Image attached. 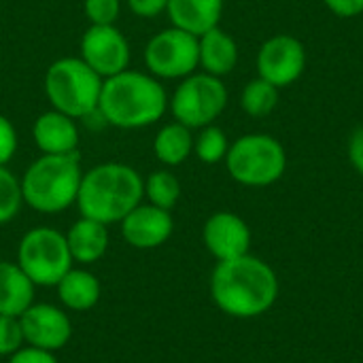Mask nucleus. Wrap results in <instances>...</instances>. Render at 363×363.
<instances>
[{"instance_id":"5","label":"nucleus","mask_w":363,"mask_h":363,"mask_svg":"<svg viewBox=\"0 0 363 363\" xmlns=\"http://www.w3.org/2000/svg\"><path fill=\"white\" fill-rule=\"evenodd\" d=\"M102 81L104 79L96 74L79 55H70L49 64L43 79V89L51 108L72 119H85L98 113Z\"/></svg>"},{"instance_id":"21","label":"nucleus","mask_w":363,"mask_h":363,"mask_svg":"<svg viewBox=\"0 0 363 363\" xmlns=\"http://www.w3.org/2000/svg\"><path fill=\"white\" fill-rule=\"evenodd\" d=\"M153 153L168 168L181 166L194 153L191 128H187L179 121H170V123L162 125L153 138Z\"/></svg>"},{"instance_id":"18","label":"nucleus","mask_w":363,"mask_h":363,"mask_svg":"<svg viewBox=\"0 0 363 363\" xmlns=\"http://www.w3.org/2000/svg\"><path fill=\"white\" fill-rule=\"evenodd\" d=\"M108 225L81 217L74 221L66 234V242L72 255V262L77 264H94L104 257L108 249Z\"/></svg>"},{"instance_id":"3","label":"nucleus","mask_w":363,"mask_h":363,"mask_svg":"<svg viewBox=\"0 0 363 363\" xmlns=\"http://www.w3.org/2000/svg\"><path fill=\"white\" fill-rule=\"evenodd\" d=\"M145 198V179L121 162H104L83 172L77 208L104 225L119 223Z\"/></svg>"},{"instance_id":"16","label":"nucleus","mask_w":363,"mask_h":363,"mask_svg":"<svg viewBox=\"0 0 363 363\" xmlns=\"http://www.w3.org/2000/svg\"><path fill=\"white\" fill-rule=\"evenodd\" d=\"M238 64V45L223 28H213L198 36V68L213 77L230 74Z\"/></svg>"},{"instance_id":"25","label":"nucleus","mask_w":363,"mask_h":363,"mask_svg":"<svg viewBox=\"0 0 363 363\" xmlns=\"http://www.w3.org/2000/svg\"><path fill=\"white\" fill-rule=\"evenodd\" d=\"M23 206L21 183L19 179L6 168L0 166V225L13 221Z\"/></svg>"},{"instance_id":"22","label":"nucleus","mask_w":363,"mask_h":363,"mask_svg":"<svg viewBox=\"0 0 363 363\" xmlns=\"http://www.w3.org/2000/svg\"><path fill=\"white\" fill-rule=\"evenodd\" d=\"M279 91L281 89L277 85L257 77L245 85V89L240 94V106L251 117H257V119L268 117L279 104Z\"/></svg>"},{"instance_id":"32","label":"nucleus","mask_w":363,"mask_h":363,"mask_svg":"<svg viewBox=\"0 0 363 363\" xmlns=\"http://www.w3.org/2000/svg\"><path fill=\"white\" fill-rule=\"evenodd\" d=\"M349 162L363 177V125L357 128L349 140Z\"/></svg>"},{"instance_id":"27","label":"nucleus","mask_w":363,"mask_h":363,"mask_svg":"<svg viewBox=\"0 0 363 363\" xmlns=\"http://www.w3.org/2000/svg\"><path fill=\"white\" fill-rule=\"evenodd\" d=\"M26 345L19 317L0 315V357H11Z\"/></svg>"},{"instance_id":"28","label":"nucleus","mask_w":363,"mask_h":363,"mask_svg":"<svg viewBox=\"0 0 363 363\" xmlns=\"http://www.w3.org/2000/svg\"><path fill=\"white\" fill-rule=\"evenodd\" d=\"M17 145L19 138L15 125L9 117L0 115V166H6L13 160V155L17 153Z\"/></svg>"},{"instance_id":"11","label":"nucleus","mask_w":363,"mask_h":363,"mask_svg":"<svg viewBox=\"0 0 363 363\" xmlns=\"http://www.w3.org/2000/svg\"><path fill=\"white\" fill-rule=\"evenodd\" d=\"M257 77L277 85L279 89L294 85L306 68V49L302 40L291 34L270 36L257 51Z\"/></svg>"},{"instance_id":"15","label":"nucleus","mask_w":363,"mask_h":363,"mask_svg":"<svg viewBox=\"0 0 363 363\" xmlns=\"http://www.w3.org/2000/svg\"><path fill=\"white\" fill-rule=\"evenodd\" d=\"M79 136L81 134L77 128V119H72L55 108L40 113L32 125V138H34L38 151L47 153V155L77 153Z\"/></svg>"},{"instance_id":"12","label":"nucleus","mask_w":363,"mask_h":363,"mask_svg":"<svg viewBox=\"0 0 363 363\" xmlns=\"http://www.w3.org/2000/svg\"><path fill=\"white\" fill-rule=\"evenodd\" d=\"M23 340L30 347L43 351H60L68 345L72 336L70 317L53 304H30L19 315Z\"/></svg>"},{"instance_id":"13","label":"nucleus","mask_w":363,"mask_h":363,"mask_svg":"<svg viewBox=\"0 0 363 363\" xmlns=\"http://www.w3.org/2000/svg\"><path fill=\"white\" fill-rule=\"evenodd\" d=\"M202 240L217 262H228L249 253L251 230L242 217L221 211L206 219L202 228Z\"/></svg>"},{"instance_id":"31","label":"nucleus","mask_w":363,"mask_h":363,"mask_svg":"<svg viewBox=\"0 0 363 363\" xmlns=\"http://www.w3.org/2000/svg\"><path fill=\"white\" fill-rule=\"evenodd\" d=\"M323 4L338 17H357L363 13V0H323Z\"/></svg>"},{"instance_id":"2","label":"nucleus","mask_w":363,"mask_h":363,"mask_svg":"<svg viewBox=\"0 0 363 363\" xmlns=\"http://www.w3.org/2000/svg\"><path fill=\"white\" fill-rule=\"evenodd\" d=\"M168 94L160 79L140 70H123L102 81L98 115L119 130H140L157 123L168 111Z\"/></svg>"},{"instance_id":"20","label":"nucleus","mask_w":363,"mask_h":363,"mask_svg":"<svg viewBox=\"0 0 363 363\" xmlns=\"http://www.w3.org/2000/svg\"><path fill=\"white\" fill-rule=\"evenodd\" d=\"M55 289H57L60 302L68 311H77V313H85L94 308L102 294L98 277L83 268H70L62 277V281L55 285Z\"/></svg>"},{"instance_id":"17","label":"nucleus","mask_w":363,"mask_h":363,"mask_svg":"<svg viewBox=\"0 0 363 363\" xmlns=\"http://www.w3.org/2000/svg\"><path fill=\"white\" fill-rule=\"evenodd\" d=\"M166 15L174 28H181L194 36H202L219 26L223 0H168Z\"/></svg>"},{"instance_id":"24","label":"nucleus","mask_w":363,"mask_h":363,"mask_svg":"<svg viewBox=\"0 0 363 363\" xmlns=\"http://www.w3.org/2000/svg\"><path fill=\"white\" fill-rule=\"evenodd\" d=\"M228 149H230L228 136L215 123H211L206 128H200L198 136H194V153L204 164H219V162H223L225 155H228Z\"/></svg>"},{"instance_id":"1","label":"nucleus","mask_w":363,"mask_h":363,"mask_svg":"<svg viewBox=\"0 0 363 363\" xmlns=\"http://www.w3.org/2000/svg\"><path fill=\"white\" fill-rule=\"evenodd\" d=\"M211 296L225 315L253 319L277 302L279 279L264 259L247 253L217 264L211 277Z\"/></svg>"},{"instance_id":"26","label":"nucleus","mask_w":363,"mask_h":363,"mask_svg":"<svg viewBox=\"0 0 363 363\" xmlns=\"http://www.w3.org/2000/svg\"><path fill=\"white\" fill-rule=\"evenodd\" d=\"M89 26H115L121 15V0H83Z\"/></svg>"},{"instance_id":"8","label":"nucleus","mask_w":363,"mask_h":363,"mask_svg":"<svg viewBox=\"0 0 363 363\" xmlns=\"http://www.w3.org/2000/svg\"><path fill=\"white\" fill-rule=\"evenodd\" d=\"M228 106V87L219 77L208 72H194L177 85L170 96L168 108L174 121L200 130L211 123L225 111Z\"/></svg>"},{"instance_id":"7","label":"nucleus","mask_w":363,"mask_h":363,"mask_svg":"<svg viewBox=\"0 0 363 363\" xmlns=\"http://www.w3.org/2000/svg\"><path fill=\"white\" fill-rule=\"evenodd\" d=\"M72 264L66 234L55 228H32L19 240L17 266L36 287H55Z\"/></svg>"},{"instance_id":"4","label":"nucleus","mask_w":363,"mask_h":363,"mask_svg":"<svg viewBox=\"0 0 363 363\" xmlns=\"http://www.w3.org/2000/svg\"><path fill=\"white\" fill-rule=\"evenodd\" d=\"M83 179L81 155L40 153L19 179L23 204L43 215H57L77 204Z\"/></svg>"},{"instance_id":"14","label":"nucleus","mask_w":363,"mask_h":363,"mask_svg":"<svg viewBox=\"0 0 363 363\" xmlns=\"http://www.w3.org/2000/svg\"><path fill=\"white\" fill-rule=\"evenodd\" d=\"M121 236L134 249H155L162 247L174 230L170 211H164L153 204H138L121 221Z\"/></svg>"},{"instance_id":"23","label":"nucleus","mask_w":363,"mask_h":363,"mask_svg":"<svg viewBox=\"0 0 363 363\" xmlns=\"http://www.w3.org/2000/svg\"><path fill=\"white\" fill-rule=\"evenodd\" d=\"M145 198L153 206L172 211L181 198V183L170 170H155L145 179Z\"/></svg>"},{"instance_id":"29","label":"nucleus","mask_w":363,"mask_h":363,"mask_svg":"<svg viewBox=\"0 0 363 363\" xmlns=\"http://www.w3.org/2000/svg\"><path fill=\"white\" fill-rule=\"evenodd\" d=\"M128 9L140 19H153L168 9V0H125Z\"/></svg>"},{"instance_id":"19","label":"nucleus","mask_w":363,"mask_h":363,"mask_svg":"<svg viewBox=\"0 0 363 363\" xmlns=\"http://www.w3.org/2000/svg\"><path fill=\"white\" fill-rule=\"evenodd\" d=\"M36 285L26 277L17 262H0V315L19 317L34 304Z\"/></svg>"},{"instance_id":"6","label":"nucleus","mask_w":363,"mask_h":363,"mask_svg":"<svg viewBox=\"0 0 363 363\" xmlns=\"http://www.w3.org/2000/svg\"><path fill=\"white\" fill-rule=\"evenodd\" d=\"M223 162L236 183L268 187L285 174L287 153L281 140L270 134H247L230 145Z\"/></svg>"},{"instance_id":"10","label":"nucleus","mask_w":363,"mask_h":363,"mask_svg":"<svg viewBox=\"0 0 363 363\" xmlns=\"http://www.w3.org/2000/svg\"><path fill=\"white\" fill-rule=\"evenodd\" d=\"M79 57L102 79L130 68V43L117 26H89L79 43Z\"/></svg>"},{"instance_id":"30","label":"nucleus","mask_w":363,"mask_h":363,"mask_svg":"<svg viewBox=\"0 0 363 363\" xmlns=\"http://www.w3.org/2000/svg\"><path fill=\"white\" fill-rule=\"evenodd\" d=\"M6 363H57L51 351H43L30 345H23L17 353H13Z\"/></svg>"},{"instance_id":"9","label":"nucleus","mask_w":363,"mask_h":363,"mask_svg":"<svg viewBox=\"0 0 363 363\" xmlns=\"http://www.w3.org/2000/svg\"><path fill=\"white\" fill-rule=\"evenodd\" d=\"M143 60L155 79L181 81L198 70V36L174 26L160 30L147 40Z\"/></svg>"}]
</instances>
